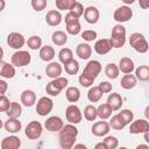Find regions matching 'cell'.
I'll return each instance as SVG.
<instances>
[{
  "label": "cell",
  "instance_id": "cell-1",
  "mask_svg": "<svg viewBox=\"0 0 149 149\" xmlns=\"http://www.w3.org/2000/svg\"><path fill=\"white\" fill-rule=\"evenodd\" d=\"M59 133V146L63 149H71L76 143V139L78 136V129L73 123H68L62 127Z\"/></svg>",
  "mask_w": 149,
  "mask_h": 149
},
{
  "label": "cell",
  "instance_id": "cell-2",
  "mask_svg": "<svg viewBox=\"0 0 149 149\" xmlns=\"http://www.w3.org/2000/svg\"><path fill=\"white\" fill-rule=\"evenodd\" d=\"M111 44L113 48H121L126 43V28L121 24L118 23L112 28L111 33Z\"/></svg>",
  "mask_w": 149,
  "mask_h": 149
},
{
  "label": "cell",
  "instance_id": "cell-3",
  "mask_svg": "<svg viewBox=\"0 0 149 149\" xmlns=\"http://www.w3.org/2000/svg\"><path fill=\"white\" fill-rule=\"evenodd\" d=\"M129 44L139 54H146L149 48L144 35L141 33H133L129 37Z\"/></svg>",
  "mask_w": 149,
  "mask_h": 149
},
{
  "label": "cell",
  "instance_id": "cell-4",
  "mask_svg": "<svg viewBox=\"0 0 149 149\" xmlns=\"http://www.w3.org/2000/svg\"><path fill=\"white\" fill-rule=\"evenodd\" d=\"M30 61H31V55L26 50H16L10 57L12 64L16 68H23L28 65Z\"/></svg>",
  "mask_w": 149,
  "mask_h": 149
},
{
  "label": "cell",
  "instance_id": "cell-5",
  "mask_svg": "<svg viewBox=\"0 0 149 149\" xmlns=\"http://www.w3.org/2000/svg\"><path fill=\"white\" fill-rule=\"evenodd\" d=\"M65 28H66V31L68 34L70 35H78L80 33V29H81V26H80V22H79V19L76 17L71 12H69L66 15H65Z\"/></svg>",
  "mask_w": 149,
  "mask_h": 149
},
{
  "label": "cell",
  "instance_id": "cell-6",
  "mask_svg": "<svg viewBox=\"0 0 149 149\" xmlns=\"http://www.w3.org/2000/svg\"><path fill=\"white\" fill-rule=\"evenodd\" d=\"M65 118H66V121H69V123L78 125L83 120V114L80 108L77 105L71 104L65 109Z\"/></svg>",
  "mask_w": 149,
  "mask_h": 149
},
{
  "label": "cell",
  "instance_id": "cell-7",
  "mask_svg": "<svg viewBox=\"0 0 149 149\" xmlns=\"http://www.w3.org/2000/svg\"><path fill=\"white\" fill-rule=\"evenodd\" d=\"M100 71H101V63H100L99 61L92 59V61H90V62L85 65V68H84L81 74L86 76L87 78H90V79H92V80H95V78L99 76Z\"/></svg>",
  "mask_w": 149,
  "mask_h": 149
},
{
  "label": "cell",
  "instance_id": "cell-8",
  "mask_svg": "<svg viewBox=\"0 0 149 149\" xmlns=\"http://www.w3.org/2000/svg\"><path fill=\"white\" fill-rule=\"evenodd\" d=\"M133 17V10L129 6L125 5V6H120L114 10L113 14V19L118 22V23H123L129 21Z\"/></svg>",
  "mask_w": 149,
  "mask_h": 149
},
{
  "label": "cell",
  "instance_id": "cell-9",
  "mask_svg": "<svg viewBox=\"0 0 149 149\" xmlns=\"http://www.w3.org/2000/svg\"><path fill=\"white\" fill-rule=\"evenodd\" d=\"M54 108V101L48 97H41L36 102V112L41 116H47Z\"/></svg>",
  "mask_w": 149,
  "mask_h": 149
},
{
  "label": "cell",
  "instance_id": "cell-10",
  "mask_svg": "<svg viewBox=\"0 0 149 149\" xmlns=\"http://www.w3.org/2000/svg\"><path fill=\"white\" fill-rule=\"evenodd\" d=\"M43 132V127L38 121H30L26 129H24V135L29 139V140H37Z\"/></svg>",
  "mask_w": 149,
  "mask_h": 149
},
{
  "label": "cell",
  "instance_id": "cell-11",
  "mask_svg": "<svg viewBox=\"0 0 149 149\" xmlns=\"http://www.w3.org/2000/svg\"><path fill=\"white\" fill-rule=\"evenodd\" d=\"M7 44L15 50H20L24 44H26V40L24 36L17 31H12L8 34L7 36Z\"/></svg>",
  "mask_w": 149,
  "mask_h": 149
},
{
  "label": "cell",
  "instance_id": "cell-12",
  "mask_svg": "<svg viewBox=\"0 0 149 149\" xmlns=\"http://www.w3.org/2000/svg\"><path fill=\"white\" fill-rule=\"evenodd\" d=\"M149 130V122L147 119H137L129 123V133L137 135Z\"/></svg>",
  "mask_w": 149,
  "mask_h": 149
},
{
  "label": "cell",
  "instance_id": "cell-13",
  "mask_svg": "<svg viewBox=\"0 0 149 149\" xmlns=\"http://www.w3.org/2000/svg\"><path fill=\"white\" fill-rule=\"evenodd\" d=\"M109 125L107 121L105 120H101V121H98L95 123H93L92 128H91V132L94 136H98V137H101V136H106L108 133H109Z\"/></svg>",
  "mask_w": 149,
  "mask_h": 149
},
{
  "label": "cell",
  "instance_id": "cell-14",
  "mask_svg": "<svg viewBox=\"0 0 149 149\" xmlns=\"http://www.w3.org/2000/svg\"><path fill=\"white\" fill-rule=\"evenodd\" d=\"M83 15H84L85 21L90 24H95L99 21V17H100L99 9L94 6H88L87 8H85Z\"/></svg>",
  "mask_w": 149,
  "mask_h": 149
},
{
  "label": "cell",
  "instance_id": "cell-15",
  "mask_svg": "<svg viewBox=\"0 0 149 149\" xmlns=\"http://www.w3.org/2000/svg\"><path fill=\"white\" fill-rule=\"evenodd\" d=\"M63 126H64L63 120H62L59 116H56V115L48 118V119L45 120V122H44L45 129L49 130V132H52V133H54V132H59Z\"/></svg>",
  "mask_w": 149,
  "mask_h": 149
},
{
  "label": "cell",
  "instance_id": "cell-16",
  "mask_svg": "<svg viewBox=\"0 0 149 149\" xmlns=\"http://www.w3.org/2000/svg\"><path fill=\"white\" fill-rule=\"evenodd\" d=\"M1 149H19L21 147V140L15 135H9L3 137L0 143Z\"/></svg>",
  "mask_w": 149,
  "mask_h": 149
},
{
  "label": "cell",
  "instance_id": "cell-17",
  "mask_svg": "<svg viewBox=\"0 0 149 149\" xmlns=\"http://www.w3.org/2000/svg\"><path fill=\"white\" fill-rule=\"evenodd\" d=\"M112 44L108 38H100L94 43V51L98 55H106L112 50Z\"/></svg>",
  "mask_w": 149,
  "mask_h": 149
},
{
  "label": "cell",
  "instance_id": "cell-18",
  "mask_svg": "<svg viewBox=\"0 0 149 149\" xmlns=\"http://www.w3.org/2000/svg\"><path fill=\"white\" fill-rule=\"evenodd\" d=\"M62 20H63V17L58 9H51L45 15V22L51 27H56V26L61 24Z\"/></svg>",
  "mask_w": 149,
  "mask_h": 149
},
{
  "label": "cell",
  "instance_id": "cell-19",
  "mask_svg": "<svg viewBox=\"0 0 149 149\" xmlns=\"http://www.w3.org/2000/svg\"><path fill=\"white\" fill-rule=\"evenodd\" d=\"M0 76L6 78V79H10L14 78L15 76V66L10 63H7L5 61H0Z\"/></svg>",
  "mask_w": 149,
  "mask_h": 149
},
{
  "label": "cell",
  "instance_id": "cell-20",
  "mask_svg": "<svg viewBox=\"0 0 149 149\" xmlns=\"http://www.w3.org/2000/svg\"><path fill=\"white\" fill-rule=\"evenodd\" d=\"M62 71H63V68L58 62H50L45 68V74L52 79L59 77L62 74Z\"/></svg>",
  "mask_w": 149,
  "mask_h": 149
},
{
  "label": "cell",
  "instance_id": "cell-21",
  "mask_svg": "<svg viewBox=\"0 0 149 149\" xmlns=\"http://www.w3.org/2000/svg\"><path fill=\"white\" fill-rule=\"evenodd\" d=\"M107 104L112 108V111L115 112V111L121 109L122 104H123V99L119 93H111L107 98Z\"/></svg>",
  "mask_w": 149,
  "mask_h": 149
},
{
  "label": "cell",
  "instance_id": "cell-22",
  "mask_svg": "<svg viewBox=\"0 0 149 149\" xmlns=\"http://www.w3.org/2000/svg\"><path fill=\"white\" fill-rule=\"evenodd\" d=\"M21 102L26 107H31L36 102V93L33 90H24L21 93Z\"/></svg>",
  "mask_w": 149,
  "mask_h": 149
},
{
  "label": "cell",
  "instance_id": "cell-23",
  "mask_svg": "<svg viewBox=\"0 0 149 149\" xmlns=\"http://www.w3.org/2000/svg\"><path fill=\"white\" fill-rule=\"evenodd\" d=\"M3 127L8 132V133H12V134H16L21 130L22 128V123L19 119H15V118H8V120L3 123Z\"/></svg>",
  "mask_w": 149,
  "mask_h": 149
},
{
  "label": "cell",
  "instance_id": "cell-24",
  "mask_svg": "<svg viewBox=\"0 0 149 149\" xmlns=\"http://www.w3.org/2000/svg\"><path fill=\"white\" fill-rule=\"evenodd\" d=\"M119 70L122 73H132L135 70V65H134V61L129 57H122L119 62L118 65Z\"/></svg>",
  "mask_w": 149,
  "mask_h": 149
},
{
  "label": "cell",
  "instance_id": "cell-25",
  "mask_svg": "<svg viewBox=\"0 0 149 149\" xmlns=\"http://www.w3.org/2000/svg\"><path fill=\"white\" fill-rule=\"evenodd\" d=\"M76 54L80 59H88L92 55V48L88 43H79L76 48Z\"/></svg>",
  "mask_w": 149,
  "mask_h": 149
},
{
  "label": "cell",
  "instance_id": "cell-26",
  "mask_svg": "<svg viewBox=\"0 0 149 149\" xmlns=\"http://www.w3.org/2000/svg\"><path fill=\"white\" fill-rule=\"evenodd\" d=\"M55 55H56L55 49L51 45H44L40 48V58L43 62H51Z\"/></svg>",
  "mask_w": 149,
  "mask_h": 149
},
{
  "label": "cell",
  "instance_id": "cell-27",
  "mask_svg": "<svg viewBox=\"0 0 149 149\" xmlns=\"http://www.w3.org/2000/svg\"><path fill=\"white\" fill-rule=\"evenodd\" d=\"M136 83H137V79H136L135 74L125 73V76L121 78L120 85H121V87L125 88V90H130V88H133V87L136 86Z\"/></svg>",
  "mask_w": 149,
  "mask_h": 149
},
{
  "label": "cell",
  "instance_id": "cell-28",
  "mask_svg": "<svg viewBox=\"0 0 149 149\" xmlns=\"http://www.w3.org/2000/svg\"><path fill=\"white\" fill-rule=\"evenodd\" d=\"M6 114L8 118H15V119H19L20 115L22 114V106L16 102V101H12L9 104V107L8 109L6 111Z\"/></svg>",
  "mask_w": 149,
  "mask_h": 149
},
{
  "label": "cell",
  "instance_id": "cell-29",
  "mask_svg": "<svg viewBox=\"0 0 149 149\" xmlns=\"http://www.w3.org/2000/svg\"><path fill=\"white\" fill-rule=\"evenodd\" d=\"M65 98L69 102H77L80 98V91L76 86H69L65 91Z\"/></svg>",
  "mask_w": 149,
  "mask_h": 149
},
{
  "label": "cell",
  "instance_id": "cell-30",
  "mask_svg": "<svg viewBox=\"0 0 149 149\" xmlns=\"http://www.w3.org/2000/svg\"><path fill=\"white\" fill-rule=\"evenodd\" d=\"M51 41H52L54 44H56L58 47H62L68 42V35L62 30H56L51 35Z\"/></svg>",
  "mask_w": 149,
  "mask_h": 149
},
{
  "label": "cell",
  "instance_id": "cell-31",
  "mask_svg": "<svg viewBox=\"0 0 149 149\" xmlns=\"http://www.w3.org/2000/svg\"><path fill=\"white\" fill-rule=\"evenodd\" d=\"M108 125H109V127H111L112 129H114V130H121V129H123V128L127 126L126 122L123 121V119L120 116L119 113L115 114V115H113V116L111 118Z\"/></svg>",
  "mask_w": 149,
  "mask_h": 149
},
{
  "label": "cell",
  "instance_id": "cell-32",
  "mask_svg": "<svg viewBox=\"0 0 149 149\" xmlns=\"http://www.w3.org/2000/svg\"><path fill=\"white\" fill-rule=\"evenodd\" d=\"M104 93L99 88V86H90V90L87 92V99L91 102H98L102 98Z\"/></svg>",
  "mask_w": 149,
  "mask_h": 149
},
{
  "label": "cell",
  "instance_id": "cell-33",
  "mask_svg": "<svg viewBox=\"0 0 149 149\" xmlns=\"http://www.w3.org/2000/svg\"><path fill=\"white\" fill-rule=\"evenodd\" d=\"M112 108L108 106V104L106 102V104H101V105H99L98 107H97V115H98V118H100L101 120H107V119H109L111 118V115H112Z\"/></svg>",
  "mask_w": 149,
  "mask_h": 149
},
{
  "label": "cell",
  "instance_id": "cell-34",
  "mask_svg": "<svg viewBox=\"0 0 149 149\" xmlns=\"http://www.w3.org/2000/svg\"><path fill=\"white\" fill-rule=\"evenodd\" d=\"M119 73H120V70H119V68H118L116 64L108 63L105 66V74H106L107 78H109V79H116L119 77Z\"/></svg>",
  "mask_w": 149,
  "mask_h": 149
},
{
  "label": "cell",
  "instance_id": "cell-35",
  "mask_svg": "<svg viewBox=\"0 0 149 149\" xmlns=\"http://www.w3.org/2000/svg\"><path fill=\"white\" fill-rule=\"evenodd\" d=\"M135 77H136V79H139L141 81H148L149 80V66L140 65L135 70Z\"/></svg>",
  "mask_w": 149,
  "mask_h": 149
},
{
  "label": "cell",
  "instance_id": "cell-36",
  "mask_svg": "<svg viewBox=\"0 0 149 149\" xmlns=\"http://www.w3.org/2000/svg\"><path fill=\"white\" fill-rule=\"evenodd\" d=\"M73 58V54H72V50L70 48H62L58 52V59L59 62L64 65L65 63H68L69 61H71Z\"/></svg>",
  "mask_w": 149,
  "mask_h": 149
},
{
  "label": "cell",
  "instance_id": "cell-37",
  "mask_svg": "<svg viewBox=\"0 0 149 149\" xmlns=\"http://www.w3.org/2000/svg\"><path fill=\"white\" fill-rule=\"evenodd\" d=\"M64 70H65V72L68 74H71V76L77 74L78 71H79V63H78V61L72 58L71 61H69L68 63L64 64Z\"/></svg>",
  "mask_w": 149,
  "mask_h": 149
},
{
  "label": "cell",
  "instance_id": "cell-38",
  "mask_svg": "<svg viewBox=\"0 0 149 149\" xmlns=\"http://www.w3.org/2000/svg\"><path fill=\"white\" fill-rule=\"evenodd\" d=\"M84 118L87 121H94L98 115H97V107H94L93 105H87L84 108Z\"/></svg>",
  "mask_w": 149,
  "mask_h": 149
},
{
  "label": "cell",
  "instance_id": "cell-39",
  "mask_svg": "<svg viewBox=\"0 0 149 149\" xmlns=\"http://www.w3.org/2000/svg\"><path fill=\"white\" fill-rule=\"evenodd\" d=\"M26 43H27V45H28L29 49H31V50H37V49H40V48L42 47V38H41L40 36L34 35V36H30V37L27 40Z\"/></svg>",
  "mask_w": 149,
  "mask_h": 149
},
{
  "label": "cell",
  "instance_id": "cell-40",
  "mask_svg": "<svg viewBox=\"0 0 149 149\" xmlns=\"http://www.w3.org/2000/svg\"><path fill=\"white\" fill-rule=\"evenodd\" d=\"M74 2L76 0H56L55 5L58 10H70Z\"/></svg>",
  "mask_w": 149,
  "mask_h": 149
},
{
  "label": "cell",
  "instance_id": "cell-41",
  "mask_svg": "<svg viewBox=\"0 0 149 149\" xmlns=\"http://www.w3.org/2000/svg\"><path fill=\"white\" fill-rule=\"evenodd\" d=\"M51 83L54 84V86L59 91V92H62L66 86H68V79L65 78V77H57V78H54L52 80H51Z\"/></svg>",
  "mask_w": 149,
  "mask_h": 149
},
{
  "label": "cell",
  "instance_id": "cell-42",
  "mask_svg": "<svg viewBox=\"0 0 149 149\" xmlns=\"http://www.w3.org/2000/svg\"><path fill=\"white\" fill-rule=\"evenodd\" d=\"M102 142H104V144L106 146V149H115V148H118V146H119V140H118L115 136H112V135L106 136Z\"/></svg>",
  "mask_w": 149,
  "mask_h": 149
},
{
  "label": "cell",
  "instance_id": "cell-43",
  "mask_svg": "<svg viewBox=\"0 0 149 149\" xmlns=\"http://www.w3.org/2000/svg\"><path fill=\"white\" fill-rule=\"evenodd\" d=\"M119 114H120V116L123 119V121L126 122V125L128 126L132 121H133V119H134V113H133V111H130V109H121L120 112H119Z\"/></svg>",
  "mask_w": 149,
  "mask_h": 149
},
{
  "label": "cell",
  "instance_id": "cell-44",
  "mask_svg": "<svg viewBox=\"0 0 149 149\" xmlns=\"http://www.w3.org/2000/svg\"><path fill=\"white\" fill-rule=\"evenodd\" d=\"M80 36H81V38H83L84 41H86V42H92V41H94V40L97 38L98 34H97L95 30L87 29V30H84V31L80 34Z\"/></svg>",
  "mask_w": 149,
  "mask_h": 149
},
{
  "label": "cell",
  "instance_id": "cell-45",
  "mask_svg": "<svg viewBox=\"0 0 149 149\" xmlns=\"http://www.w3.org/2000/svg\"><path fill=\"white\" fill-rule=\"evenodd\" d=\"M69 12H71L76 17H80L81 15H83V13H84V6H83V3H80V2H78V1H76L74 2V5L72 6V8L69 10Z\"/></svg>",
  "mask_w": 149,
  "mask_h": 149
},
{
  "label": "cell",
  "instance_id": "cell-46",
  "mask_svg": "<svg viewBox=\"0 0 149 149\" xmlns=\"http://www.w3.org/2000/svg\"><path fill=\"white\" fill-rule=\"evenodd\" d=\"M47 3V0H31V7L36 12H42L43 9H45Z\"/></svg>",
  "mask_w": 149,
  "mask_h": 149
},
{
  "label": "cell",
  "instance_id": "cell-47",
  "mask_svg": "<svg viewBox=\"0 0 149 149\" xmlns=\"http://www.w3.org/2000/svg\"><path fill=\"white\" fill-rule=\"evenodd\" d=\"M9 104H10V101L5 94L0 95V112H6L9 107Z\"/></svg>",
  "mask_w": 149,
  "mask_h": 149
},
{
  "label": "cell",
  "instance_id": "cell-48",
  "mask_svg": "<svg viewBox=\"0 0 149 149\" xmlns=\"http://www.w3.org/2000/svg\"><path fill=\"white\" fill-rule=\"evenodd\" d=\"M78 80H79V84H80L83 87H90V86H92L93 83H94V80L87 78V77L84 76V74H80L79 78H78Z\"/></svg>",
  "mask_w": 149,
  "mask_h": 149
},
{
  "label": "cell",
  "instance_id": "cell-49",
  "mask_svg": "<svg viewBox=\"0 0 149 149\" xmlns=\"http://www.w3.org/2000/svg\"><path fill=\"white\" fill-rule=\"evenodd\" d=\"M98 86L102 91V93H109L113 90V86H112V84L109 81H101Z\"/></svg>",
  "mask_w": 149,
  "mask_h": 149
},
{
  "label": "cell",
  "instance_id": "cell-50",
  "mask_svg": "<svg viewBox=\"0 0 149 149\" xmlns=\"http://www.w3.org/2000/svg\"><path fill=\"white\" fill-rule=\"evenodd\" d=\"M7 88H8V84H7V81L3 80V79H0V95L5 94L6 91H7Z\"/></svg>",
  "mask_w": 149,
  "mask_h": 149
},
{
  "label": "cell",
  "instance_id": "cell-51",
  "mask_svg": "<svg viewBox=\"0 0 149 149\" xmlns=\"http://www.w3.org/2000/svg\"><path fill=\"white\" fill-rule=\"evenodd\" d=\"M139 5L142 9H148L149 8V0H137Z\"/></svg>",
  "mask_w": 149,
  "mask_h": 149
},
{
  "label": "cell",
  "instance_id": "cell-52",
  "mask_svg": "<svg viewBox=\"0 0 149 149\" xmlns=\"http://www.w3.org/2000/svg\"><path fill=\"white\" fill-rule=\"evenodd\" d=\"M94 148L95 149H106V146L104 144V142H100V143H97Z\"/></svg>",
  "mask_w": 149,
  "mask_h": 149
},
{
  "label": "cell",
  "instance_id": "cell-53",
  "mask_svg": "<svg viewBox=\"0 0 149 149\" xmlns=\"http://www.w3.org/2000/svg\"><path fill=\"white\" fill-rule=\"evenodd\" d=\"M6 7V1L5 0H0V12H2Z\"/></svg>",
  "mask_w": 149,
  "mask_h": 149
},
{
  "label": "cell",
  "instance_id": "cell-54",
  "mask_svg": "<svg viewBox=\"0 0 149 149\" xmlns=\"http://www.w3.org/2000/svg\"><path fill=\"white\" fill-rule=\"evenodd\" d=\"M143 135H144V141H146L147 143H149V130L144 132V133H143Z\"/></svg>",
  "mask_w": 149,
  "mask_h": 149
},
{
  "label": "cell",
  "instance_id": "cell-55",
  "mask_svg": "<svg viewBox=\"0 0 149 149\" xmlns=\"http://www.w3.org/2000/svg\"><path fill=\"white\" fill-rule=\"evenodd\" d=\"M121 1H122L125 5H127V6H128V5H132V3H134L136 0H121Z\"/></svg>",
  "mask_w": 149,
  "mask_h": 149
},
{
  "label": "cell",
  "instance_id": "cell-56",
  "mask_svg": "<svg viewBox=\"0 0 149 149\" xmlns=\"http://www.w3.org/2000/svg\"><path fill=\"white\" fill-rule=\"evenodd\" d=\"M73 148H74V149H77V148H84V149H86V146H85V144H76V143H74V144H73Z\"/></svg>",
  "mask_w": 149,
  "mask_h": 149
},
{
  "label": "cell",
  "instance_id": "cell-57",
  "mask_svg": "<svg viewBox=\"0 0 149 149\" xmlns=\"http://www.w3.org/2000/svg\"><path fill=\"white\" fill-rule=\"evenodd\" d=\"M136 148H137V149H140V148H144V149H149V146H148V144H140V146H137Z\"/></svg>",
  "mask_w": 149,
  "mask_h": 149
},
{
  "label": "cell",
  "instance_id": "cell-58",
  "mask_svg": "<svg viewBox=\"0 0 149 149\" xmlns=\"http://www.w3.org/2000/svg\"><path fill=\"white\" fill-rule=\"evenodd\" d=\"M3 58V49L0 47V61Z\"/></svg>",
  "mask_w": 149,
  "mask_h": 149
},
{
  "label": "cell",
  "instance_id": "cell-59",
  "mask_svg": "<svg viewBox=\"0 0 149 149\" xmlns=\"http://www.w3.org/2000/svg\"><path fill=\"white\" fill-rule=\"evenodd\" d=\"M148 111H149V106H147V107H146V113H144V114H146V118H147V119L149 118V114H148Z\"/></svg>",
  "mask_w": 149,
  "mask_h": 149
},
{
  "label": "cell",
  "instance_id": "cell-60",
  "mask_svg": "<svg viewBox=\"0 0 149 149\" xmlns=\"http://www.w3.org/2000/svg\"><path fill=\"white\" fill-rule=\"evenodd\" d=\"M2 127H3V122H2V120L0 119V129H1Z\"/></svg>",
  "mask_w": 149,
  "mask_h": 149
}]
</instances>
